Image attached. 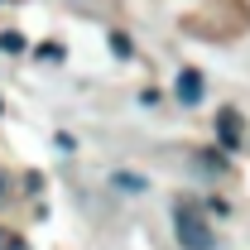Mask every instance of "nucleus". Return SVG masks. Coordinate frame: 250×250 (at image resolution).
I'll use <instances>...</instances> for the list:
<instances>
[{
    "instance_id": "1",
    "label": "nucleus",
    "mask_w": 250,
    "mask_h": 250,
    "mask_svg": "<svg viewBox=\"0 0 250 250\" xmlns=\"http://www.w3.org/2000/svg\"><path fill=\"white\" fill-rule=\"evenodd\" d=\"M173 226H178V246L183 250H212L217 246L212 226H207L202 207H197L192 197H178V202H173Z\"/></svg>"
},
{
    "instance_id": "2",
    "label": "nucleus",
    "mask_w": 250,
    "mask_h": 250,
    "mask_svg": "<svg viewBox=\"0 0 250 250\" xmlns=\"http://www.w3.org/2000/svg\"><path fill=\"white\" fill-rule=\"evenodd\" d=\"M241 135H246V121H241V111H217V140L221 149H241Z\"/></svg>"
},
{
    "instance_id": "3",
    "label": "nucleus",
    "mask_w": 250,
    "mask_h": 250,
    "mask_svg": "<svg viewBox=\"0 0 250 250\" xmlns=\"http://www.w3.org/2000/svg\"><path fill=\"white\" fill-rule=\"evenodd\" d=\"M202 92H207L202 72H197V67H183V72H178V101H183V106H197Z\"/></svg>"
},
{
    "instance_id": "4",
    "label": "nucleus",
    "mask_w": 250,
    "mask_h": 250,
    "mask_svg": "<svg viewBox=\"0 0 250 250\" xmlns=\"http://www.w3.org/2000/svg\"><path fill=\"white\" fill-rule=\"evenodd\" d=\"M111 183L121 188V192H145V178H140V173H116Z\"/></svg>"
},
{
    "instance_id": "5",
    "label": "nucleus",
    "mask_w": 250,
    "mask_h": 250,
    "mask_svg": "<svg viewBox=\"0 0 250 250\" xmlns=\"http://www.w3.org/2000/svg\"><path fill=\"white\" fill-rule=\"evenodd\" d=\"M0 53H24V39H20L15 29H5L0 34Z\"/></svg>"
},
{
    "instance_id": "6",
    "label": "nucleus",
    "mask_w": 250,
    "mask_h": 250,
    "mask_svg": "<svg viewBox=\"0 0 250 250\" xmlns=\"http://www.w3.org/2000/svg\"><path fill=\"white\" fill-rule=\"evenodd\" d=\"M0 250H29V246H24V236H15V231L0 226Z\"/></svg>"
},
{
    "instance_id": "7",
    "label": "nucleus",
    "mask_w": 250,
    "mask_h": 250,
    "mask_svg": "<svg viewBox=\"0 0 250 250\" xmlns=\"http://www.w3.org/2000/svg\"><path fill=\"white\" fill-rule=\"evenodd\" d=\"M111 53H116V58H130V39H125V34H111Z\"/></svg>"
},
{
    "instance_id": "8",
    "label": "nucleus",
    "mask_w": 250,
    "mask_h": 250,
    "mask_svg": "<svg viewBox=\"0 0 250 250\" xmlns=\"http://www.w3.org/2000/svg\"><path fill=\"white\" fill-rule=\"evenodd\" d=\"M5 197H10V192H5V178H0V202H5Z\"/></svg>"
}]
</instances>
